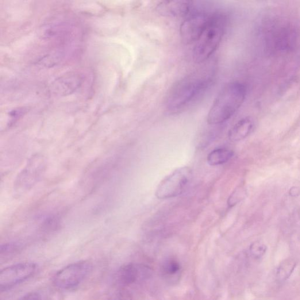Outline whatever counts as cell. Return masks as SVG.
I'll list each match as a JSON object with an SVG mask.
<instances>
[{
	"label": "cell",
	"mask_w": 300,
	"mask_h": 300,
	"mask_svg": "<svg viewBox=\"0 0 300 300\" xmlns=\"http://www.w3.org/2000/svg\"><path fill=\"white\" fill-rule=\"evenodd\" d=\"M234 153L232 150L226 148H218L211 152L207 157V163L211 166L225 164L233 156Z\"/></svg>",
	"instance_id": "obj_12"
},
{
	"label": "cell",
	"mask_w": 300,
	"mask_h": 300,
	"mask_svg": "<svg viewBox=\"0 0 300 300\" xmlns=\"http://www.w3.org/2000/svg\"><path fill=\"white\" fill-rule=\"evenodd\" d=\"M299 194L300 190L299 188L297 187L292 188L290 190V195L292 196H294V197H295V196L299 195Z\"/></svg>",
	"instance_id": "obj_20"
},
{
	"label": "cell",
	"mask_w": 300,
	"mask_h": 300,
	"mask_svg": "<svg viewBox=\"0 0 300 300\" xmlns=\"http://www.w3.org/2000/svg\"><path fill=\"white\" fill-rule=\"evenodd\" d=\"M213 78L204 72H195L178 80L171 87L165 99V107L172 113L186 108L208 88Z\"/></svg>",
	"instance_id": "obj_1"
},
{
	"label": "cell",
	"mask_w": 300,
	"mask_h": 300,
	"mask_svg": "<svg viewBox=\"0 0 300 300\" xmlns=\"http://www.w3.org/2000/svg\"><path fill=\"white\" fill-rule=\"evenodd\" d=\"M250 253L253 258L259 259L261 258L267 251V246L262 242L257 241L254 242L249 248Z\"/></svg>",
	"instance_id": "obj_15"
},
{
	"label": "cell",
	"mask_w": 300,
	"mask_h": 300,
	"mask_svg": "<svg viewBox=\"0 0 300 300\" xmlns=\"http://www.w3.org/2000/svg\"><path fill=\"white\" fill-rule=\"evenodd\" d=\"M246 91L245 84L239 82L226 84L211 107L207 116L208 124L220 125L231 118L244 102Z\"/></svg>",
	"instance_id": "obj_2"
},
{
	"label": "cell",
	"mask_w": 300,
	"mask_h": 300,
	"mask_svg": "<svg viewBox=\"0 0 300 300\" xmlns=\"http://www.w3.org/2000/svg\"><path fill=\"white\" fill-rule=\"evenodd\" d=\"M211 14H191L185 19L180 27L181 36L186 44H195L206 28Z\"/></svg>",
	"instance_id": "obj_7"
},
{
	"label": "cell",
	"mask_w": 300,
	"mask_h": 300,
	"mask_svg": "<svg viewBox=\"0 0 300 300\" xmlns=\"http://www.w3.org/2000/svg\"><path fill=\"white\" fill-rule=\"evenodd\" d=\"M37 268L36 263L22 262L3 269L0 273V289L6 291L24 282L34 275Z\"/></svg>",
	"instance_id": "obj_6"
},
{
	"label": "cell",
	"mask_w": 300,
	"mask_h": 300,
	"mask_svg": "<svg viewBox=\"0 0 300 300\" xmlns=\"http://www.w3.org/2000/svg\"><path fill=\"white\" fill-rule=\"evenodd\" d=\"M63 59V55L58 52L46 56L40 61V63L45 67L55 66Z\"/></svg>",
	"instance_id": "obj_16"
},
{
	"label": "cell",
	"mask_w": 300,
	"mask_h": 300,
	"mask_svg": "<svg viewBox=\"0 0 300 300\" xmlns=\"http://www.w3.org/2000/svg\"><path fill=\"white\" fill-rule=\"evenodd\" d=\"M108 300H133V297L128 290L122 288L110 296Z\"/></svg>",
	"instance_id": "obj_18"
},
{
	"label": "cell",
	"mask_w": 300,
	"mask_h": 300,
	"mask_svg": "<svg viewBox=\"0 0 300 300\" xmlns=\"http://www.w3.org/2000/svg\"><path fill=\"white\" fill-rule=\"evenodd\" d=\"M296 266L295 261L288 259L284 260L277 268L276 278L280 283L286 282L290 278Z\"/></svg>",
	"instance_id": "obj_13"
},
{
	"label": "cell",
	"mask_w": 300,
	"mask_h": 300,
	"mask_svg": "<svg viewBox=\"0 0 300 300\" xmlns=\"http://www.w3.org/2000/svg\"><path fill=\"white\" fill-rule=\"evenodd\" d=\"M93 266L89 261H80L72 263L56 273L53 278V283L61 290L74 289L87 278Z\"/></svg>",
	"instance_id": "obj_4"
},
{
	"label": "cell",
	"mask_w": 300,
	"mask_h": 300,
	"mask_svg": "<svg viewBox=\"0 0 300 300\" xmlns=\"http://www.w3.org/2000/svg\"><path fill=\"white\" fill-rule=\"evenodd\" d=\"M226 24L224 15L211 14L208 24L194 44L193 59L196 63H204L217 51L224 37Z\"/></svg>",
	"instance_id": "obj_3"
},
{
	"label": "cell",
	"mask_w": 300,
	"mask_h": 300,
	"mask_svg": "<svg viewBox=\"0 0 300 300\" xmlns=\"http://www.w3.org/2000/svg\"><path fill=\"white\" fill-rule=\"evenodd\" d=\"M246 195L245 190L243 188H238L230 196L228 199V205L230 207L233 206L245 198Z\"/></svg>",
	"instance_id": "obj_17"
},
{
	"label": "cell",
	"mask_w": 300,
	"mask_h": 300,
	"mask_svg": "<svg viewBox=\"0 0 300 300\" xmlns=\"http://www.w3.org/2000/svg\"><path fill=\"white\" fill-rule=\"evenodd\" d=\"M191 169L184 167L178 168L165 178L158 187L156 195L159 199L177 197L186 190L192 179Z\"/></svg>",
	"instance_id": "obj_5"
},
{
	"label": "cell",
	"mask_w": 300,
	"mask_h": 300,
	"mask_svg": "<svg viewBox=\"0 0 300 300\" xmlns=\"http://www.w3.org/2000/svg\"><path fill=\"white\" fill-rule=\"evenodd\" d=\"M182 266L179 261L174 259L165 260L161 267V272L165 278H174L179 275Z\"/></svg>",
	"instance_id": "obj_14"
},
{
	"label": "cell",
	"mask_w": 300,
	"mask_h": 300,
	"mask_svg": "<svg viewBox=\"0 0 300 300\" xmlns=\"http://www.w3.org/2000/svg\"><path fill=\"white\" fill-rule=\"evenodd\" d=\"M143 272L142 268L137 264H126L117 272L116 282L122 287L130 286L143 278Z\"/></svg>",
	"instance_id": "obj_10"
},
{
	"label": "cell",
	"mask_w": 300,
	"mask_h": 300,
	"mask_svg": "<svg viewBox=\"0 0 300 300\" xmlns=\"http://www.w3.org/2000/svg\"><path fill=\"white\" fill-rule=\"evenodd\" d=\"M41 295L37 292H32L22 297L19 300H41Z\"/></svg>",
	"instance_id": "obj_19"
},
{
	"label": "cell",
	"mask_w": 300,
	"mask_h": 300,
	"mask_svg": "<svg viewBox=\"0 0 300 300\" xmlns=\"http://www.w3.org/2000/svg\"><path fill=\"white\" fill-rule=\"evenodd\" d=\"M191 3L187 1L161 2L157 10L165 16L186 18L191 13Z\"/></svg>",
	"instance_id": "obj_9"
},
{
	"label": "cell",
	"mask_w": 300,
	"mask_h": 300,
	"mask_svg": "<svg viewBox=\"0 0 300 300\" xmlns=\"http://www.w3.org/2000/svg\"><path fill=\"white\" fill-rule=\"evenodd\" d=\"M83 81V76L79 73H68L52 83L51 90L52 93L56 96H68L78 89L82 85Z\"/></svg>",
	"instance_id": "obj_8"
},
{
	"label": "cell",
	"mask_w": 300,
	"mask_h": 300,
	"mask_svg": "<svg viewBox=\"0 0 300 300\" xmlns=\"http://www.w3.org/2000/svg\"><path fill=\"white\" fill-rule=\"evenodd\" d=\"M253 128L254 123L251 118H242L229 130V139L232 142L244 140L251 134Z\"/></svg>",
	"instance_id": "obj_11"
}]
</instances>
